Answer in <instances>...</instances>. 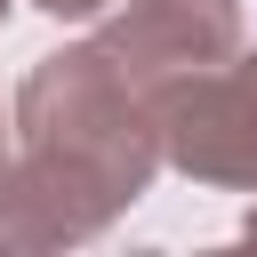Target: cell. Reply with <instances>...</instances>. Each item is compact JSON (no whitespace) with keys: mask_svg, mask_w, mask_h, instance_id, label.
<instances>
[{"mask_svg":"<svg viewBox=\"0 0 257 257\" xmlns=\"http://www.w3.org/2000/svg\"><path fill=\"white\" fill-rule=\"evenodd\" d=\"M0 16H8V0H0Z\"/></svg>","mask_w":257,"mask_h":257,"instance_id":"cell-7","label":"cell"},{"mask_svg":"<svg viewBox=\"0 0 257 257\" xmlns=\"http://www.w3.org/2000/svg\"><path fill=\"white\" fill-rule=\"evenodd\" d=\"M8 169H16V153H8V137H0V185H8Z\"/></svg>","mask_w":257,"mask_h":257,"instance_id":"cell-5","label":"cell"},{"mask_svg":"<svg viewBox=\"0 0 257 257\" xmlns=\"http://www.w3.org/2000/svg\"><path fill=\"white\" fill-rule=\"evenodd\" d=\"M161 169L153 80L104 40L56 48L16 88V169L0 185V249H56L104 233Z\"/></svg>","mask_w":257,"mask_h":257,"instance_id":"cell-1","label":"cell"},{"mask_svg":"<svg viewBox=\"0 0 257 257\" xmlns=\"http://www.w3.org/2000/svg\"><path fill=\"white\" fill-rule=\"evenodd\" d=\"M104 48L137 80L217 64L241 48V0H120V16L104 24Z\"/></svg>","mask_w":257,"mask_h":257,"instance_id":"cell-3","label":"cell"},{"mask_svg":"<svg viewBox=\"0 0 257 257\" xmlns=\"http://www.w3.org/2000/svg\"><path fill=\"white\" fill-rule=\"evenodd\" d=\"M249 241H257V209H249Z\"/></svg>","mask_w":257,"mask_h":257,"instance_id":"cell-6","label":"cell"},{"mask_svg":"<svg viewBox=\"0 0 257 257\" xmlns=\"http://www.w3.org/2000/svg\"><path fill=\"white\" fill-rule=\"evenodd\" d=\"M161 112V161L185 169L193 185H233L257 193V56H217L193 72L153 80Z\"/></svg>","mask_w":257,"mask_h":257,"instance_id":"cell-2","label":"cell"},{"mask_svg":"<svg viewBox=\"0 0 257 257\" xmlns=\"http://www.w3.org/2000/svg\"><path fill=\"white\" fill-rule=\"evenodd\" d=\"M32 8H48V16H104L112 0H32Z\"/></svg>","mask_w":257,"mask_h":257,"instance_id":"cell-4","label":"cell"}]
</instances>
